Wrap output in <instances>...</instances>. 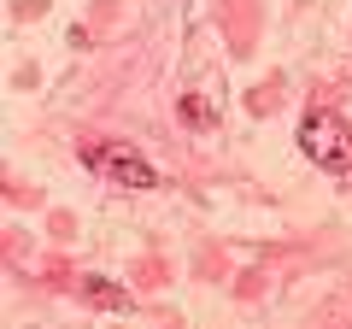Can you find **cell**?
<instances>
[{
  "instance_id": "6da1fadb",
  "label": "cell",
  "mask_w": 352,
  "mask_h": 329,
  "mask_svg": "<svg viewBox=\"0 0 352 329\" xmlns=\"http://www.w3.org/2000/svg\"><path fill=\"white\" fill-rule=\"evenodd\" d=\"M300 153L317 164V171L352 177V124L340 112H305L300 118Z\"/></svg>"
},
{
  "instance_id": "7a4b0ae2",
  "label": "cell",
  "mask_w": 352,
  "mask_h": 329,
  "mask_svg": "<svg viewBox=\"0 0 352 329\" xmlns=\"http://www.w3.org/2000/svg\"><path fill=\"white\" fill-rule=\"evenodd\" d=\"M82 164L106 182V189H129V194H141V189L159 182V171H153L129 141H88V147H82Z\"/></svg>"
},
{
  "instance_id": "3957f363",
  "label": "cell",
  "mask_w": 352,
  "mask_h": 329,
  "mask_svg": "<svg viewBox=\"0 0 352 329\" xmlns=\"http://www.w3.org/2000/svg\"><path fill=\"white\" fill-rule=\"evenodd\" d=\"M82 294H94V300H100V306H129V294H118V288H106L100 277H88V282H82Z\"/></svg>"
}]
</instances>
